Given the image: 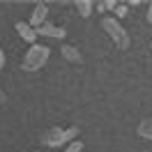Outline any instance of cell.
I'll return each instance as SVG.
<instances>
[{"instance_id": "obj_1", "label": "cell", "mask_w": 152, "mask_h": 152, "mask_svg": "<svg viewBox=\"0 0 152 152\" xmlns=\"http://www.w3.org/2000/svg\"><path fill=\"white\" fill-rule=\"evenodd\" d=\"M78 136V127H69V129H62V127H53L48 132L42 134V143L48 145V148H58V145H65V143L76 141Z\"/></svg>"}, {"instance_id": "obj_2", "label": "cell", "mask_w": 152, "mask_h": 152, "mask_svg": "<svg viewBox=\"0 0 152 152\" xmlns=\"http://www.w3.org/2000/svg\"><path fill=\"white\" fill-rule=\"evenodd\" d=\"M48 56H51V48H48V46L32 44V46H30V51L26 53V58H23L21 69H26V72H37V69H42V67L46 65Z\"/></svg>"}, {"instance_id": "obj_3", "label": "cell", "mask_w": 152, "mask_h": 152, "mask_svg": "<svg viewBox=\"0 0 152 152\" xmlns=\"http://www.w3.org/2000/svg\"><path fill=\"white\" fill-rule=\"evenodd\" d=\"M102 28L111 35V39L115 42V46L118 48H129V35H127V30L120 26V21L113 19V16H106V19H102Z\"/></svg>"}, {"instance_id": "obj_4", "label": "cell", "mask_w": 152, "mask_h": 152, "mask_svg": "<svg viewBox=\"0 0 152 152\" xmlns=\"http://www.w3.org/2000/svg\"><path fill=\"white\" fill-rule=\"evenodd\" d=\"M46 16H48V7L46 2H39L35 5V10H32V16H30V28H42L44 23H46Z\"/></svg>"}, {"instance_id": "obj_5", "label": "cell", "mask_w": 152, "mask_h": 152, "mask_svg": "<svg viewBox=\"0 0 152 152\" xmlns=\"http://www.w3.org/2000/svg\"><path fill=\"white\" fill-rule=\"evenodd\" d=\"M37 35H42V37H56V39H62L67 35L65 32V28H58V26H51V23H44L42 28H37L35 30Z\"/></svg>"}, {"instance_id": "obj_6", "label": "cell", "mask_w": 152, "mask_h": 152, "mask_svg": "<svg viewBox=\"0 0 152 152\" xmlns=\"http://www.w3.org/2000/svg\"><path fill=\"white\" fill-rule=\"evenodd\" d=\"M16 32L21 35V39H26L30 44H35V39H37L35 28H30V23H26V21H19V23H16Z\"/></svg>"}, {"instance_id": "obj_7", "label": "cell", "mask_w": 152, "mask_h": 152, "mask_svg": "<svg viewBox=\"0 0 152 152\" xmlns=\"http://www.w3.org/2000/svg\"><path fill=\"white\" fill-rule=\"evenodd\" d=\"M60 53H62V58L69 60V62H81V53H78L74 46H69V44H65V46L60 48Z\"/></svg>"}, {"instance_id": "obj_8", "label": "cell", "mask_w": 152, "mask_h": 152, "mask_svg": "<svg viewBox=\"0 0 152 152\" xmlns=\"http://www.w3.org/2000/svg\"><path fill=\"white\" fill-rule=\"evenodd\" d=\"M138 136L150 138V141H152V118H145V120L138 124Z\"/></svg>"}, {"instance_id": "obj_9", "label": "cell", "mask_w": 152, "mask_h": 152, "mask_svg": "<svg viewBox=\"0 0 152 152\" xmlns=\"http://www.w3.org/2000/svg\"><path fill=\"white\" fill-rule=\"evenodd\" d=\"M76 10H78V14H81L83 19H88V16L92 14V2H90V0H76Z\"/></svg>"}, {"instance_id": "obj_10", "label": "cell", "mask_w": 152, "mask_h": 152, "mask_svg": "<svg viewBox=\"0 0 152 152\" xmlns=\"http://www.w3.org/2000/svg\"><path fill=\"white\" fill-rule=\"evenodd\" d=\"M127 12H129L127 5H118V7H115V19H124V16H127Z\"/></svg>"}, {"instance_id": "obj_11", "label": "cell", "mask_w": 152, "mask_h": 152, "mask_svg": "<svg viewBox=\"0 0 152 152\" xmlns=\"http://www.w3.org/2000/svg\"><path fill=\"white\" fill-rule=\"evenodd\" d=\"M81 150H83V143H81V141H72L65 152H81Z\"/></svg>"}, {"instance_id": "obj_12", "label": "cell", "mask_w": 152, "mask_h": 152, "mask_svg": "<svg viewBox=\"0 0 152 152\" xmlns=\"http://www.w3.org/2000/svg\"><path fill=\"white\" fill-rule=\"evenodd\" d=\"M104 7H106V10H113V12H115L118 2H115V0H104Z\"/></svg>"}, {"instance_id": "obj_13", "label": "cell", "mask_w": 152, "mask_h": 152, "mask_svg": "<svg viewBox=\"0 0 152 152\" xmlns=\"http://www.w3.org/2000/svg\"><path fill=\"white\" fill-rule=\"evenodd\" d=\"M5 67V53H2V48H0V69Z\"/></svg>"}, {"instance_id": "obj_14", "label": "cell", "mask_w": 152, "mask_h": 152, "mask_svg": "<svg viewBox=\"0 0 152 152\" xmlns=\"http://www.w3.org/2000/svg\"><path fill=\"white\" fill-rule=\"evenodd\" d=\"M148 21L152 23V2H150V10H148Z\"/></svg>"}, {"instance_id": "obj_15", "label": "cell", "mask_w": 152, "mask_h": 152, "mask_svg": "<svg viewBox=\"0 0 152 152\" xmlns=\"http://www.w3.org/2000/svg\"><path fill=\"white\" fill-rule=\"evenodd\" d=\"M0 102H5V95H2V92H0Z\"/></svg>"}]
</instances>
